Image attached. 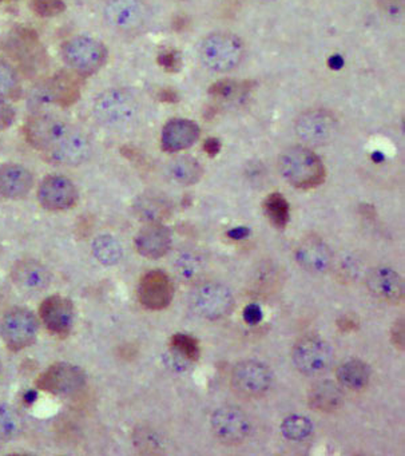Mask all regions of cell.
<instances>
[{
  "instance_id": "obj_1",
  "label": "cell",
  "mask_w": 405,
  "mask_h": 456,
  "mask_svg": "<svg viewBox=\"0 0 405 456\" xmlns=\"http://www.w3.org/2000/svg\"><path fill=\"white\" fill-rule=\"evenodd\" d=\"M282 177L297 189H314L324 183V164L320 157L304 146H292L282 151L279 159Z\"/></svg>"
},
{
  "instance_id": "obj_2",
  "label": "cell",
  "mask_w": 405,
  "mask_h": 456,
  "mask_svg": "<svg viewBox=\"0 0 405 456\" xmlns=\"http://www.w3.org/2000/svg\"><path fill=\"white\" fill-rule=\"evenodd\" d=\"M137 100L125 89H108L101 93L93 103V114L98 124L106 129H129L137 121Z\"/></svg>"
},
{
  "instance_id": "obj_3",
  "label": "cell",
  "mask_w": 405,
  "mask_h": 456,
  "mask_svg": "<svg viewBox=\"0 0 405 456\" xmlns=\"http://www.w3.org/2000/svg\"><path fill=\"white\" fill-rule=\"evenodd\" d=\"M244 44L231 33H215L202 41L199 60L209 70L228 73L239 68L244 58Z\"/></svg>"
},
{
  "instance_id": "obj_4",
  "label": "cell",
  "mask_w": 405,
  "mask_h": 456,
  "mask_svg": "<svg viewBox=\"0 0 405 456\" xmlns=\"http://www.w3.org/2000/svg\"><path fill=\"white\" fill-rule=\"evenodd\" d=\"M62 58L70 70L78 76L97 73L108 60V49L94 37L76 36L69 38L62 46Z\"/></svg>"
},
{
  "instance_id": "obj_5",
  "label": "cell",
  "mask_w": 405,
  "mask_h": 456,
  "mask_svg": "<svg viewBox=\"0 0 405 456\" xmlns=\"http://www.w3.org/2000/svg\"><path fill=\"white\" fill-rule=\"evenodd\" d=\"M39 322L28 308H12L0 322V336L10 351H22L36 341Z\"/></svg>"
},
{
  "instance_id": "obj_6",
  "label": "cell",
  "mask_w": 405,
  "mask_h": 456,
  "mask_svg": "<svg viewBox=\"0 0 405 456\" xmlns=\"http://www.w3.org/2000/svg\"><path fill=\"white\" fill-rule=\"evenodd\" d=\"M295 367L306 376H317L329 370L333 351L329 344L316 336L301 338L292 351Z\"/></svg>"
},
{
  "instance_id": "obj_7",
  "label": "cell",
  "mask_w": 405,
  "mask_h": 456,
  "mask_svg": "<svg viewBox=\"0 0 405 456\" xmlns=\"http://www.w3.org/2000/svg\"><path fill=\"white\" fill-rule=\"evenodd\" d=\"M191 306L204 319H223L233 311L234 297L225 285L207 282L194 289Z\"/></svg>"
},
{
  "instance_id": "obj_8",
  "label": "cell",
  "mask_w": 405,
  "mask_h": 456,
  "mask_svg": "<svg viewBox=\"0 0 405 456\" xmlns=\"http://www.w3.org/2000/svg\"><path fill=\"white\" fill-rule=\"evenodd\" d=\"M103 18L117 33L134 34L145 26L148 10L142 0H108Z\"/></svg>"
},
{
  "instance_id": "obj_9",
  "label": "cell",
  "mask_w": 405,
  "mask_h": 456,
  "mask_svg": "<svg viewBox=\"0 0 405 456\" xmlns=\"http://www.w3.org/2000/svg\"><path fill=\"white\" fill-rule=\"evenodd\" d=\"M36 386L49 394L69 396L78 394L86 386V373L70 362H57L39 376Z\"/></svg>"
},
{
  "instance_id": "obj_10",
  "label": "cell",
  "mask_w": 405,
  "mask_h": 456,
  "mask_svg": "<svg viewBox=\"0 0 405 456\" xmlns=\"http://www.w3.org/2000/svg\"><path fill=\"white\" fill-rule=\"evenodd\" d=\"M271 368L257 360H245L231 370V387L244 396H261L271 389Z\"/></svg>"
},
{
  "instance_id": "obj_11",
  "label": "cell",
  "mask_w": 405,
  "mask_h": 456,
  "mask_svg": "<svg viewBox=\"0 0 405 456\" xmlns=\"http://www.w3.org/2000/svg\"><path fill=\"white\" fill-rule=\"evenodd\" d=\"M337 129V118L330 111L321 109L304 111L295 125L297 137L312 146H321L329 142L335 137Z\"/></svg>"
},
{
  "instance_id": "obj_12",
  "label": "cell",
  "mask_w": 405,
  "mask_h": 456,
  "mask_svg": "<svg viewBox=\"0 0 405 456\" xmlns=\"http://www.w3.org/2000/svg\"><path fill=\"white\" fill-rule=\"evenodd\" d=\"M215 437L223 444L237 445L250 434V421L244 411L234 405H225L213 412L210 419Z\"/></svg>"
},
{
  "instance_id": "obj_13",
  "label": "cell",
  "mask_w": 405,
  "mask_h": 456,
  "mask_svg": "<svg viewBox=\"0 0 405 456\" xmlns=\"http://www.w3.org/2000/svg\"><path fill=\"white\" fill-rule=\"evenodd\" d=\"M70 129V125L62 117L36 114L26 125V140L33 148L49 151Z\"/></svg>"
},
{
  "instance_id": "obj_14",
  "label": "cell",
  "mask_w": 405,
  "mask_h": 456,
  "mask_svg": "<svg viewBox=\"0 0 405 456\" xmlns=\"http://www.w3.org/2000/svg\"><path fill=\"white\" fill-rule=\"evenodd\" d=\"M38 201L45 209L63 212L78 201V189L65 175H49L39 185Z\"/></svg>"
},
{
  "instance_id": "obj_15",
  "label": "cell",
  "mask_w": 405,
  "mask_h": 456,
  "mask_svg": "<svg viewBox=\"0 0 405 456\" xmlns=\"http://www.w3.org/2000/svg\"><path fill=\"white\" fill-rule=\"evenodd\" d=\"M49 153L58 165L78 167L92 156V141L81 130L70 129L50 149Z\"/></svg>"
},
{
  "instance_id": "obj_16",
  "label": "cell",
  "mask_w": 405,
  "mask_h": 456,
  "mask_svg": "<svg viewBox=\"0 0 405 456\" xmlns=\"http://www.w3.org/2000/svg\"><path fill=\"white\" fill-rule=\"evenodd\" d=\"M174 285L162 271H151L142 277L138 288V297L145 308L150 311H162L172 303Z\"/></svg>"
},
{
  "instance_id": "obj_17",
  "label": "cell",
  "mask_w": 405,
  "mask_h": 456,
  "mask_svg": "<svg viewBox=\"0 0 405 456\" xmlns=\"http://www.w3.org/2000/svg\"><path fill=\"white\" fill-rule=\"evenodd\" d=\"M42 322L54 335L66 336L70 332L76 320L73 301L65 296L54 295L47 297L39 308Z\"/></svg>"
},
{
  "instance_id": "obj_18",
  "label": "cell",
  "mask_w": 405,
  "mask_h": 456,
  "mask_svg": "<svg viewBox=\"0 0 405 456\" xmlns=\"http://www.w3.org/2000/svg\"><path fill=\"white\" fill-rule=\"evenodd\" d=\"M52 273L47 266L33 258L17 261L12 268V281L23 293L36 295L52 284Z\"/></svg>"
},
{
  "instance_id": "obj_19",
  "label": "cell",
  "mask_w": 405,
  "mask_h": 456,
  "mask_svg": "<svg viewBox=\"0 0 405 456\" xmlns=\"http://www.w3.org/2000/svg\"><path fill=\"white\" fill-rule=\"evenodd\" d=\"M296 260L305 271L321 274L332 268L333 253L320 237L308 236L298 244Z\"/></svg>"
},
{
  "instance_id": "obj_20",
  "label": "cell",
  "mask_w": 405,
  "mask_h": 456,
  "mask_svg": "<svg viewBox=\"0 0 405 456\" xmlns=\"http://www.w3.org/2000/svg\"><path fill=\"white\" fill-rule=\"evenodd\" d=\"M172 248V233L164 223L146 224L135 236V249L151 260L164 257Z\"/></svg>"
},
{
  "instance_id": "obj_21",
  "label": "cell",
  "mask_w": 405,
  "mask_h": 456,
  "mask_svg": "<svg viewBox=\"0 0 405 456\" xmlns=\"http://www.w3.org/2000/svg\"><path fill=\"white\" fill-rule=\"evenodd\" d=\"M201 130L190 119H170L161 133L162 149L167 153H178L191 148L198 141Z\"/></svg>"
},
{
  "instance_id": "obj_22",
  "label": "cell",
  "mask_w": 405,
  "mask_h": 456,
  "mask_svg": "<svg viewBox=\"0 0 405 456\" xmlns=\"http://www.w3.org/2000/svg\"><path fill=\"white\" fill-rule=\"evenodd\" d=\"M34 185L33 173L20 164L0 165V196L20 200L30 193Z\"/></svg>"
},
{
  "instance_id": "obj_23",
  "label": "cell",
  "mask_w": 405,
  "mask_h": 456,
  "mask_svg": "<svg viewBox=\"0 0 405 456\" xmlns=\"http://www.w3.org/2000/svg\"><path fill=\"white\" fill-rule=\"evenodd\" d=\"M368 289L376 297L388 303L397 304L404 297V284L397 272L386 266L372 269L367 276Z\"/></svg>"
},
{
  "instance_id": "obj_24",
  "label": "cell",
  "mask_w": 405,
  "mask_h": 456,
  "mask_svg": "<svg viewBox=\"0 0 405 456\" xmlns=\"http://www.w3.org/2000/svg\"><path fill=\"white\" fill-rule=\"evenodd\" d=\"M308 403L319 412L333 413L343 407L344 394L335 381H320L309 391Z\"/></svg>"
},
{
  "instance_id": "obj_25",
  "label": "cell",
  "mask_w": 405,
  "mask_h": 456,
  "mask_svg": "<svg viewBox=\"0 0 405 456\" xmlns=\"http://www.w3.org/2000/svg\"><path fill=\"white\" fill-rule=\"evenodd\" d=\"M135 216L146 224L164 223L172 215V205L156 194H142L133 205Z\"/></svg>"
},
{
  "instance_id": "obj_26",
  "label": "cell",
  "mask_w": 405,
  "mask_h": 456,
  "mask_svg": "<svg viewBox=\"0 0 405 456\" xmlns=\"http://www.w3.org/2000/svg\"><path fill=\"white\" fill-rule=\"evenodd\" d=\"M370 370L361 360H349L337 370V380L341 386L352 391H361L369 383Z\"/></svg>"
},
{
  "instance_id": "obj_27",
  "label": "cell",
  "mask_w": 405,
  "mask_h": 456,
  "mask_svg": "<svg viewBox=\"0 0 405 456\" xmlns=\"http://www.w3.org/2000/svg\"><path fill=\"white\" fill-rule=\"evenodd\" d=\"M167 172L173 181L185 186L198 183L204 175V169L199 162L189 156H180L172 159L167 167Z\"/></svg>"
},
{
  "instance_id": "obj_28",
  "label": "cell",
  "mask_w": 405,
  "mask_h": 456,
  "mask_svg": "<svg viewBox=\"0 0 405 456\" xmlns=\"http://www.w3.org/2000/svg\"><path fill=\"white\" fill-rule=\"evenodd\" d=\"M93 255L102 265L114 266L124 256L121 242L110 234H101L93 241Z\"/></svg>"
},
{
  "instance_id": "obj_29",
  "label": "cell",
  "mask_w": 405,
  "mask_h": 456,
  "mask_svg": "<svg viewBox=\"0 0 405 456\" xmlns=\"http://www.w3.org/2000/svg\"><path fill=\"white\" fill-rule=\"evenodd\" d=\"M25 428L20 411L9 403H0V442L17 439Z\"/></svg>"
},
{
  "instance_id": "obj_30",
  "label": "cell",
  "mask_w": 405,
  "mask_h": 456,
  "mask_svg": "<svg viewBox=\"0 0 405 456\" xmlns=\"http://www.w3.org/2000/svg\"><path fill=\"white\" fill-rule=\"evenodd\" d=\"M175 269H177L178 276L188 282H193L198 279L205 271V261L201 255L193 252V250H186L178 256L175 261Z\"/></svg>"
},
{
  "instance_id": "obj_31",
  "label": "cell",
  "mask_w": 405,
  "mask_h": 456,
  "mask_svg": "<svg viewBox=\"0 0 405 456\" xmlns=\"http://www.w3.org/2000/svg\"><path fill=\"white\" fill-rule=\"evenodd\" d=\"M263 210H265V215L268 216L269 220L276 228L284 229L289 223V204H288L285 197L279 193H273L266 197L265 201H263Z\"/></svg>"
},
{
  "instance_id": "obj_32",
  "label": "cell",
  "mask_w": 405,
  "mask_h": 456,
  "mask_svg": "<svg viewBox=\"0 0 405 456\" xmlns=\"http://www.w3.org/2000/svg\"><path fill=\"white\" fill-rule=\"evenodd\" d=\"M281 432L287 439L300 442L311 436L313 432V424L305 416H288L281 424Z\"/></svg>"
},
{
  "instance_id": "obj_33",
  "label": "cell",
  "mask_w": 405,
  "mask_h": 456,
  "mask_svg": "<svg viewBox=\"0 0 405 456\" xmlns=\"http://www.w3.org/2000/svg\"><path fill=\"white\" fill-rule=\"evenodd\" d=\"M55 102H57V89H55L54 79L36 85L28 95V106L33 110H44Z\"/></svg>"
},
{
  "instance_id": "obj_34",
  "label": "cell",
  "mask_w": 405,
  "mask_h": 456,
  "mask_svg": "<svg viewBox=\"0 0 405 456\" xmlns=\"http://www.w3.org/2000/svg\"><path fill=\"white\" fill-rule=\"evenodd\" d=\"M20 81L14 66L0 60V98L14 97L20 92Z\"/></svg>"
},
{
  "instance_id": "obj_35",
  "label": "cell",
  "mask_w": 405,
  "mask_h": 456,
  "mask_svg": "<svg viewBox=\"0 0 405 456\" xmlns=\"http://www.w3.org/2000/svg\"><path fill=\"white\" fill-rule=\"evenodd\" d=\"M170 344H172V349L190 360L191 362H196L198 360L201 349H199L198 341L193 336L186 335V333H177V335L173 336Z\"/></svg>"
},
{
  "instance_id": "obj_36",
  "label": "cell",
  "mask_w": 405,
  "mask_h": 456,
  "mask_svg": "<svg viewBox=\"0 0 405 456\" xmlns=\"http://www.w3.org/2000/svg\"><path fill=\"white\" fill-rule=\"evenodd\" d=\"M134 443L140 448L141 452H161V440L150 428H138L134 434Z\"/></svg>"
},
{
  "instance_id": "obj_37",
  "label": "cell",
  "mask_w": 405,
  "mask_h": 456,
  "mask_svg": "<svg viewBox=\"0 0 405 456\" xmlns=\"http://www.w3.org/2000/svg\"><path fill=\"white\" fill-rule=\"evenodd\" d=\"M247 89V84L239 85L233 81H220L210 87V94L215 98H231L239 93H245Z\"/></svg>"
},
{
  "instance_id": "obj_38",
  "label": "cell",
  "mask_w": 405,
  "mask_h": 456,
  "mask_svg": "<svg viewBox=\"0 0 405 456\" xmlns=\"http://www.w3.org/2000/svg\"><path fill=\"white\" fill-rule=\"evenodd\" d=\"M65 9L63 0H33V10L41 17H55L62 14Z\"/></svg>"
},
{
  "instance_id": "obj_39",
  "label": "cell",
  "mask_w": 405,
  "mask_h": 456,
  "mask_svg": "<svg viewBox=\"0 0 405 456\" xmlns=\"http://www.w3.org/2000/svg\"><path fill=\"white\" fill-rule=\"evenodd\" d=\"M377 4L389 20H399L404 17L405 0H377Z\"/></svg>"
},
{
  "instance_id": "obj_40",
  "label": "cell",
  "mask_w": 405,
  "mask_h": 456,
  "mask_svg": "<svg viewBox=\"0 0 405 456\" xmlns=\"http://www.w3.org/2000/svg\"><path fill=\"white\" fill-rule=\"evenodd\" d=\"M15 109L12 108V103L4 98H0V130H6L14 124Z\"/></svg>"
},
{
  "instance_id": "obj_41",
  "label": "cell",
  "mask_w": 405,
  "mask_h": 456,
  "mask_svg": "<svg viewBox=\"0 0 405 456\" xmlns=\"http://www.w3.org/2000/svg\"><path fill=\"white\" fill-rule=\"evenodd\" d=\"M405 328L402 320H397L391 330V340L400 351H404Z\"/></svg>"
},
{
  "instance_id": "obj_42",
  "label": "cell",
  "mask_w": 405,
  "mask_h": 456,
  "mask_svg": "<svg viewBox=\"0 0 405 456\" xmlns=\"http://www.w3.org/2000/svg\"><path fill=\"white\" fill-rule=\"evenodd\" d=\"M242 317H244L245 322H247V324L257 325L258 322L263 320V309H261V306L257 305V304H249V305L245 306Z\"/></svg>"
},
{
  "instance_id": "obj_43",
  "label": "cell",
  "mask_w": 405,
  "mask_h": 456,
  "mask_svg": "<svg viewBox=\"0 0 405 456\" xmlns=\"http://www.w3.org/2000/svg\"><path fill=\"white\" fill-rule=\"evenodd\" d=\"M159 63L167 71H177L181 66L180 57L175 53H165L159 57Z\"/></svg>"
},
{
  "instance_id": "obj_44",
  "label": "cell",
  "mask_w": 405,
  "mask_h": 456,
  "mask_svg": "<svg viewBox=\"0 0 405 456\" xmlns=\"http://www.w3.org/2000/svg\"><path fill=\"white\" fill-rule=\"evenodd\" d=\"M204 151L209 154L210 157H215L221 151V142L217 138H209L205 141Z\"/></svg>"
},
{
  "instance_id": "obj_45",
  "label": "cell",
  "mask_w": 405,
  "mask_h": 456,
  "mask_svg": "<svg viewBox=\"0 0 405 456\" xmlns=\"http://www.w3.org/2000/svg\"><path fill=\"white\" fill-rule=\"evenodd\" d=\"M337 325L343 332H352V330H357L356 320L351 319L349 316H344L338 319Z\"/></svg>"
},
{
  "instance_id": "obj_46",
  "label": "cell",
  "mask_w": 405,
  "mask_h": 456,
  "mask_svg": "<svg viewBox=\"0 0 405 456\" xmlns=\"http://www.w3.org/2000/svg\"><path fill=\"white\" fill-rule=\"evenodd\" d=\"M228 236L233 240L247 239V237L249 236V229L239 226V228H234L229 231Z\"/></svg>"
},
{
  "instance_id": "obj_47",
  "label": "cell",
  "mask_w": 405,
  "mask_h": 456,
  "mask_svg": "<svg viewBox=\"0 0 405 456\" xmlns=\"http://www.w3.org/2000/svg\"><path fill=\"white\" fill-rule=\"evenodd\" d=\"M159 98H161V101H165V102H175V101L178 100L177 94H175L173 90H164V92H161V94H159Z\"/></svg>"
},
{
  "instance_id": "obj_48",
  "label": "cell",
  "mask_w": 405,
  "mask_h": 456,
  "mask_svg": "<svg viewBox=\"0 0 405 456\" xmlns=\"http://www.w3.org/2000/svg\"><path fill=\"white\" fill-rule=\"evenodd\" d=\"M330 66H332V69H340L343 66V60L340 57H333L330 60Z\"/></svg>"
}]
</instances>
